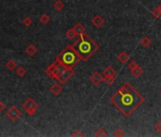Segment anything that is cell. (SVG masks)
I'll list each match as a JSON object with an SVG mask.
<instances>
[{"label":"cell","mask_w":161,"mask_h":137,"mask_svg":"<svg viewBox=\"0 0 161 137\" xmlns=\"http://www.w3.org/2000/svg\"><path fill=\"white\" fill-rule=\"evenodd\" d=\"M89 80H90V82L93 85L99 86L100 83L103 81V76L101 75L100 73H98V71H95V73H92L90 75V77H89Z\"/></svg>","instance_id":"cell-8"},{"label":"cell","mask_w":161,"mask_h":137,"mask_svg":"<svg viewBox=\"0 0 161 137\" xmlns=\"http://www.w3.org/2000/svg\"><path fill=\"white\" fill-rule=\"evenodd\" d=\"M139 66V65L136 63V61H131L129 64H128V69L130 70H135L136 68H138Z\"/></svg>","instance_id":"cell-27"},{"label":"cell","mask_w":161,"mask_h":137,"mask_svg":"<svg viewBox=\"0 0 161 137\" xmlns=\"http://www.w3.org/2000/svg\"><path fill=\"white\" fill-rule=\"evenodd\" d=\"M39 20L42 24H44V25H46L47 23L50 21V17L47 15L46 14H43L40 17H39Z\"/></svg>","instance_id":"cell-21"},{"label":"cell","mask_w":161,"mask_h":137,"mask_svg":"<svg viewBox=\"0 0 161 137\" xmlns=\"http://www.w3.org/2000/svg\"><path fill=\"white\" fill-rule=\"evenodd\" d=\"M103 76H116L117 71L114 70V68H113L112 66H108L103 70Z\"/></svg>","instance_id":"cell-13"},{"label":"cell","mask_w":161,"mask_h":137,"mask_svg":"<svg viewBox=\"0 0 161 137\" xmlns=\"http://www.w3.org/2000/svg\"><path fill=\"white\" fill-rule=\"evenodd\" d=\"M73 29L75 30V32L77 33V34L80 35V34H82L85 33V28L83 27L81 23H77L75 24V26L73 27Z\"/></svg>","instance_id":"cell-15"},{"label":"cell","mask_w":161,"mask_h":137,"mask_svg":"<svg viewBox=\"0 0 161 137\" xmlns=\"http://www.w3.org/2000/svg\"><path fill=\"white\" fill-rule=\"evenodd\" d=\"M6 115L10 119V121L15 122L17 119H18L21 116V111L18 110V108L15 106H11L10 108L6 112Z\"/></svg>","instance_id":"cell-5"},{"label":"cell","mask_w":161,"mask_h":137,"mask_svg":"<svg viewBox=\"0 0 161 137\" xmlns=\"http://www.w3.org/2000/svg\"><path fill=\"white\" fill-rule=\"evenodd\" d=\"M158 8H159V10H160V11H161V3H160V5L158 6Z\"/></svg>","instance_id":"cell-32"},{"label":"cell","mask_w":161,"mask_h":137,"mask_svg":"<svg viewBox=\"0 0 161 137\" xmlns=\"http://www.w3.org/2000/svg\"><path fill=\"white\" fill-rule=\"evenodd\" d=\"M56 61L64 65L67 69H73L81 60L78 53L75 51L72 45H68L56 56Z\"/></svg>","instance_id":"cell-3"},{"label":"cell","mask_w":161,"mask_h":137,"mask_svg":"<svg viewBox=\"0 0 161 137\" xmlns=\"http://www.w3.org/2000/svg\"><path fill=\"white\" fill-rule=\"evenodd\" d=\"M22 23L24 24V26H26V27H29L32 24V20L31 17H28V16H26L25 18L23 19Z\"/></svg>","instance_id":"cell-26"},{"label":"cell","mask_w":161,"mask_h":137,"mask_svg":"<svg viewBox=\"0 0 161 137\" xmlns=\"http://www.w3.org/2000/svg\"><path fill=\"white\" fill-rule=\"evenodd\" d=\"M57 64H58V62L55 60V62H53L51 65H49V66L45 70V73H46L47 76H49V78H51L52 73H53V71H54V70H55V68H56V66H57Z\"/></svg>","instance_id":"cell-12"},{"label":"cell","mask_w":161,"mask_h":137,"mask_svg":"<svg viewBox=\"0 0 161 137\" xmlns=\"http://www.w3.org/2000/svg\"><path fill=\"white\" fill-rule=\"evenodd\" d=\"M53 8H54L57 11H60L64 8V3L62 1V0H56L53 4Z\"/></svg>","instance_id":"cell-17"},{"label":"cell","mask_w":161,"mask_h":137,"mask_svg":"<svg viewBox=\"0 0 161 137\" xmlns=\"http://www.w3.org/2000/svg\"><path fill=\"white\" fill-rule=\"evenodd\" d=\"M91 23L96 28H100L104 24V19L103 18V16H100V14H96L91 19Z\"/></svg>","instance_id":"cell-10"},{"label":"cell","mask_w":161,"mask_h":137,"mask_svg":"<svg viewBox=\"0 0 161 137\" xmlns=\"http://www.w3.org/2000/svg\"><path fill=\"white\" fill-rule=\"evenodd\" d=\"M114 135L115 136H117V137H122V136H124V132L121 129H115V132H114Z\"/></svg>","instance_id":"cell-28"},{"label":"cell","mask_w":161,"mask_h":137,"mask_svg":"<svg viewBox=\"0 0 161 137\" xmlns=\"http://www.w3.org/2000/svg\"><path fill=\"white\" fill-rule=\"evenodd\" d=\"M144 97L128 82L118 89L109 98V101L125 117L132 115L144 102Z\"/></svg>","instance_id":"cell-1"},{"label":"cell","mask_w":161,"mask_h":137,"mask_svg":"<svg viewBox=\"0 0 161 137\" xmlns=\"http://www.w3.org/2000/svg\"><path fill=\"white\" fill-rule=\"evenodd\" d=\"M129 58H130V55L126 51H121V53H118V61L121 64H126L129 61Z\"/></svg>","instance_id":"cell-11"},{"label":"cell","mask_w":161,"mask_h":137,"mask_svg":"<svg viewBox=\"0 0 161 137\" xmlns=\"http://www.w3.org/2000/svg\"><path fill=\"white\" fill-rule=\"evenodd\" d=\"M49 91L53 95L58 96V95L61 94L62 92H63V87L61 86V83H57V82L53 83V84L51 85V87H50V89H49Z\"/></svg>","instance_id":"cell-9"},{"label":"cell","mask_w":161,"mask_h":137,"mask_svg":"<svg viewBox=\"0 0 161 137\" xmlns=\"http://www.w3.org/2000/svg\"><path fill=\"white\" fill-rule=\"evenodd\" d=\"M74 73H75V70L73 69H67L62 73V75L59 77V79H58L59 83H61L62 85L65 84V83H67L71 77L74 75Z\"/></svg>","instance_id":"cell-6"},{"label":"cell","mask_w":161,"mask_h":137,"mask_svg":"<svg viewBox=\"0 0 161 137\" xmlns=\"http://www.w3.org/2000/svg\"><path fill=\"white\" fill-rule=\"evenodd\" d=\"M160 97H161V92H160Z\"/></svg>","instance_id":"cell-33"},{"label":"cell","mask_w":161,"mask_h":137,"mask_svg":"<svg viewBox=\"0 0 161 137\" xmlns=\"http://www.w3.org/2000/svg\"><path fill=\"white\" fill-rule=\"evenodd\" d=\"M6 67H7V69L10 70H13L16 69L17 65H16V62L14 60H9L7 62V64H6Z\"/></svg>","instance_id":"cell-22"},{"label":"cell","mask_w":161,"mask_h":137,"mask_svg":"<svg viewBox=\"0 0 161 137\" xmlns=\"http://www.w3.org/2000/svg\"><path fill=\"white\" fill-rule=\"evenodd\" d=\"M131 73H132V74L136 77V78H139V77H140L143 74V69L140 66H139L138 68H136L135 70H131Z\"/></svg>","instance_id":"cell-18"},{"label":"cell","mask_w":161,"mask_h":137,"mask_svg":"<svg viewBox=\"0 0 161 137\" xmlns=\"http://www.w3.org/2000/svg\"><path fill=\"white\" fill-rule=\"evenodd\" d=\"M152 15L154 17V18H157V19L160 18V17H161V11H160V10H159L158 7H157V9H154V10L152 11Z\"/></svg>","instance_id":"cell-25"},{"label":"cell","mask_w":161,"mask_h":137,"mask_svg":"<svg viewBox=\"0 0 161 137\" xmlns=\"http://www.w3.org/2000/svg\"><path fill=\"white\" fill-rule=\"evenodd\" d=\"M27 73V70H25V68H23V67H19V68H17L16 70V74L18 75L19 77H23L24 75L26 74Z\"/></svg>","instance_id":"cell-24"},{"label":"cell","mask_w":161,"mask_h":137,"mask_svg":"<svg viewBox=\"0 0 161 137\" xmlns=\"http://www.w3.org/2000/svg\"><path fill=\"white\" fill-rule=\"evenodd\" d=\"M37 48L35 47V45L33 44H31V45H28L27 48H26V52L28 53V54L29 56H34L35 54L37 53Z\"/></svg>","instance_id":"cell-14"},{"label":"cell","mask_w":161,"mask_h":137,"mask_svg":"<svg viewBox=\"0 0 161 137\" xmlns=\"http://www.w3.org/2000/svg\"><path fill=\"white\" fill-rule=\"evenodd\" d=\"M73 49L78 53L82 61L89 60L93 54L100 49V46L85 33L78 35V38L72 44Z\"/></svg>","instance_id":"cell-2"},{"label":"cell","mask_w":161,"mask_h":137,"mask_svg":"<svg viewBox=\"0 0 161 137\" xmlns=\"http://www.w3.org/2000/svg\"><path fill=\"white\" fill-rule=\"evenodd\" d=\"M22 108L28 115L32 116L35 114V112H36V111L38 109V104L33 98L28 97L25 102L22 104Z\"/></svg>","instance_id":"cell-4"},{"label":"cell","mask_w":161,"mask_h":137,"mask_svg":"<svg viewBox=\"0 0 161 137\" xmlns=\"http://www.w3.org/2000/svg\"><path fill=\"white\" fill-rule=\"evenodd\" d=\"M76 36H78V34H77V33L75 32V30L73 28L69 29L68 31H67V33H65V37L67 39H74Z\"/></svg>","instance_id":"cell-16"},{"label":"cell","mask_w":161,"mask_h":137,"mask_svg":"<svg viewBox=\"0 0 161 137\" xmlns=\"http://www.w3.org/2000/svg\"><path fill=\"white\" fill-rule=\"evenodd\" d=\"M95 136H96V137H105V136H107V133L103 128H100L98 130H96V132H95Z\"/></svg>","instance_id":"cell-23"},{"label":"cell","mask_w":161,"mask_h":137,"mask_svg":"<svg viewBox=\"0 0 161 137\" xmlns=\"http://www.w3.org/2000/svg\"><path fill=\"white\" fill-rule=\"evenodd\" d=\"M116 80V76H103V82L107 86L113 85V83Z\"/></svg>","instance_id":"cell-19"},{"label":"cell","mask_w":161,"mask_h":137,"mask_svg":"<svg viewBox=\"0 0 161 137\" xmlns=\"http://www.w3.org/2000/svg\"><path fill=\"white\" fill-rule=\"evenodd\" d=\"M4 109H5V105H4V103H2L1 101H0V111H4Z\"/></svg>","instance_id":"cell-31"},{"label":"cell","mask_w":161,"mask_h":137,"mask_svg":"<svg viewBox=\"0 0 161 137\" xmlns=\"http://www.w3.org/2000/svg\"><path fill=\"white\" fill-rule=\"evenodd\" d=\"M58 62V61H57ZM67 70V68H65L64 65H62V64H60L58 62V64H57V66H56V68H55V70H54V71H53V73H52V76H51V78L50 79H56V80H58L59 79V77H60L61 75H62V73H64V71Z\"/></svg>","instance_id":"cell-7"},{"label":"cell","mask_w":161,"mask_h":137,"mask_svg":"<svg viewBox=\"0 0 161 137\" xmlns=\"http://www.w3.org/2000/svg\"><path fill=\"white\" fill-rule=\"evenodd\" d=\"M72 136H73V137H76V136H77V137H78V136H79V137H82V136H85V135H83V133L81 132V130H76V132H74L72 133Z\"/></svg>","instance_id":"cell-30"},{"label":"cell","mask_w":161,"mask_h":137,"mask_svg":"<svg viewBox=\"0 0 161 137\" xmlns=\"http://www.w3.org/2000/svg\"><path fill=\"white\" fill-rule=\"evenodd\" d=\"M140 44H141V46H143V47L148 48L149 46L152 44V40L150 39V37H149V36H144V37L141 39Z\"/></svg>","instance_id":"cell-20"},{"label":"cell","mask_w":161,"mask_h":137,"mask_svg":"<svg viewBox=\"0 0 161 137\" xmlns=\"http://www.w3.org/2000/svg\"><path fill=\"white\" fill-rule=\"evenodd\" d=\"M154 129L157 130V132H161V122H157L154 125Z\"/></svg>","instance_id":"cell-29"}]
</instances>
